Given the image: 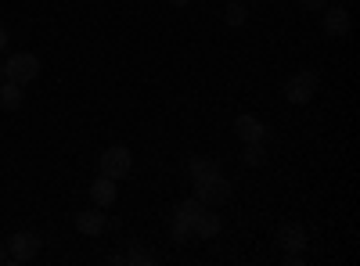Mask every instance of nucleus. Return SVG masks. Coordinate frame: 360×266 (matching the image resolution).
I'll return each mask as SVG.
<instances>
[{
	"mask_svg": "<svg viewBox=\"0 0 360 266\" xmlns=\"http://www.w3.org/2000/svg\"><path fill=\"white\" fill-rule=\"evenodd\" d=\"M249 22V8L242 4V0H231V4L224 8V25L238 29V25H245Z\"/></svg>",
	"mask_w": 360,
	"mask_h": 266,
	"instance_id": "2eb2a0df",
	"label": "nucleus"
},
{
	"mask_svg": "<svg viewBox=\"0 0 360 266\" xmlns=\"http://www.w3.org/2000/svg\"><path fill=\"white\" fill-rule=\"evenodd\" d=\"M166 4H173V8H188L191 0H166Z\"/></svg>",
	"mask_w": 360,
	"mask_h": 266,
	"instance_id": "4be33fe9",
	"label": "nucleus"
},
{
	"mask_svg": "<svg viewBox=\"0 0 360 266\" xmlns=\"http://www.w3.org/2000/svg\"><path fill=\"white\" fill-rule=\"evenodd\" d=\"M40 234H33V230H18L15 238H11V252H8V259L11 262H29V259H37V252H40Z\"/></svg>",
	"mask_w": 360,
	"mask_h": 266,
	"instance_id": "39448f33",
	"label": "nucleus"
},
{
	"mask_svg": "<svg viewBox=\"0 0 360 266\" xmlns=\"http://www.w3.org/2000/svg\"><path fill=\"white\" fill-rule=\"evenodd\" d=\"M278 241H281L285 252H303V248H307V230H303V223H281V227H278Z\"/></svg>",
	"mask_w": 360,
	"mask_h": 266,
	"instance_id": "1a4fd4ad",
	"label": "nucleus"
},
{
	"mask_svg": "<svg viewBox=\"0 0 360 266\" xmlns=\"http://www.w3.org/2000/svg\"><path fill=\"white\" fill-rule=\"evenodd\" d=\"M285 262L288 266H303V255H299V252H285Z\"/></svg>",
	"mask_w": 360,
	"mask_h": 266,
	"instance_id": "aec40b11",
	"label": "nucleus"
},
{
	"mask_svg": "<svg viewBox=\"0 0 360 266\" xmlns=\"http://www.w3.org/2000/svg\"><path fill=\"white\" fill-rule=\"evenodd\" d=\"M105 227H108V220H105V213L98 209H79L76 213V230L79 234H86V238H98V234H105Z\"/></svg>",
	"mask_w": 360,
	"mask_h": 266,
	"instance_id": "6e6552de",
	"label": "nucleus"
},
{
	"mask_svg": "<svg viewBox=\"0 0 360 266\" xmlns=\"http://www.w3.org/2000/svg\"><path fill=\"white\" fill-rule=\"evenodd\" d=\"M40 76V58L37 54H29V51H18L8 58V65H4V79L25 86V83H33Z\"/></svg>",
	"mask_w": 360,
	"mask_h": 266,
	"instance_id": "f03ea898",
	"label": "nucleus"
},
{
	"mask_svg": "<svg viewBox=\"0 0 360 266\" xmlns=\"http://www.w3.org/2000/svg\"><path fill=\"white\" fill-rule=\"evenodd\" d=\"M0 108H8V112H18L22 108V86L4 79L0 83Z\"/></svg>",
	"mask_w": 360,
	"mask_h": 266,
	"instance_id": "f8f14e48",
	"label": "nucleus"
},
{
	"mask_svg": "<svg viewBox=\"0 0 360 266\" xmlns=\"http://www.w3.org/2000/svg\"><path fill=\"white\" fill-rule=\"evenodd\" d=\"M220 216L217 213H209V205H205V209L191 220V234H195V238H202V241H209V238H217V234H220Z\"/></svg>",
	"mask_w": 360,
	"mask_h": 266,
	"instance_id": "9d476101",
	"label": "nucleus"
},
{
	"mask_svg": "<svg viewBox=\"0 0 360 266\" xmlns=\"http://www.w3.org/2000/svg\"><path fill=\"white\" fill-rule=\"evenodd\" d=\"M0 83H4V65H0Z\"/></svg>",
	"mask_w": 360,
	"mask_h": 266,
	"instance_id": "5701e85b",
	"label": "nucleus"
},
{
	"mask_svg": "<svg viewBox=\"0 0 360 266\" xmlns=\"http://www.w3.org/2000/svg\"><path fill=\"white\" fill-rule=\"evenodd\" d=\"M231 180L224 173H213V176H205V180H195V198L202 205H209V209H217V205H224L231 198Z\"/></svg>",
	"mask_w": 360,
	"mask_h": 266,
	"instance_id": "f257e3e1",
	"label": "nucleus"
},
{
	"mask_svg": "<svg viewBox=\"0 0 360 266\" xmlns=\"http://www.w3.org/2000/svg\"><path fill=\"white\" fill-rule=\"evenodd\" d=\"M115 198H119V187H115V180L101 173L98 180L90 184V201H94L98 209H112V205H115Z\"/></svg>",
	"mask_w": 360,
	"mask_h": 266,
	"instance_id": "0eeeda50",
	"label": "nucleus"
},
{
	"mask_svg": "<svg viewBox=\"0 0 360 266\" xmlns=\"http://www.w3.org/2000/svg\"><path fill=\"white\" fill-rule=\"evenodd\" d=\"M123 259H127L130 266H152V262H155V255L148 252V248H141V245H134V248H130Z\"/></svg>",
	"mask_w": 360,
	"mask_h": 266,
	"instance_id": "f3484780",
	"label": "nucleus"
},
{
	"mask_svg": "<svg viewBox=\"0 0 360 266\" xmlns=\"http://www.w3.org/2000/svg\"><path fill=\"white\" fill-rule=\"evenodd\" d=\"M285 98H288L292 105H310V101L317 98V76H314V72H295V76H288Z\"/></svg>",
	"mask_w": 360,
	"mask_h": 266,
	"instance_id": "20e7f679",
	"label": "nucleus"
},
{
	"mask_svg": "<svg viewBox=\"0 0 360 266\" xmlns=\"http://www.w3.org/2000/svg\"><path fill=\"white\" fill-rule=\"evenodd\" d=\"M4 259H8V255H4V248H0V262H4Z\"/></svg>",
	"mask_w": 360,
	"mask_h": 266,
	"instance_id": "b1692460",
	"label": "nucleus"
},
{
	"mask_svg": "<svg viewBox=\"0 0 360 266\" xmlns=\"http://www.w3.org/2000/svg\"><path fill=\"white\" fill-rule=\"evenodd\" d=\"M8 44H11V36H8V29H4V25H0V51H4Z\"/></svg>",
	"mask_w": 360,
	"mask_h": 266,
	"instance_id": "412c9836",
	"label": "nucleus"
},
{
	"mask_svg": "<svg viewBox=\"0 0 360 266\" xmlns=\"http://www.w3.org/2000/svg\"><path fill=\"white\" fill-rule=\"evenodd\" d=\"M188 238H195V234H191V223H180V220H173V241H176V245H184Z\"/></svg>",
	"mask_w": 360,
	"mask_h": 266,
	"instance_id": "a211bd4d",
	"label": "nucleus"
},
{
	"mask_svg": "<svg viewBox=\"0 0 360 266\" xmlns=\"http://www.w3.org/2000/svg\"><path fill=\"white\" fill-rule=\"evenodd\" d=\"M98 166H101L105 176H112V180H123V176L134 169V155H130V147L115 144V147H108V152H101Z\"/></svg>",
	"mask_w": 360,
	"mask_h": 266,
	"instance_id": "7ed1b4c3",
	"label": "nucleus"
},
{
	"mask_svg": "<svg viewBox=\"0 0 360 266\" xmlns=\"http://www.w3.org/2000/svg\"><path fill=\"white\" fill-rule=\"evenodd\" d=\"M242 162H245V166H252V169L266 162V147H263V140H256V144H245V147H242Z\"/></svg>",
	"mask_w": 360,
	"mask_h": 266,
	"instance_id": "dca6fc26",
	"label": "nucleus"
},
{
	"mask_svg": "<svg viewBox=\"0 0 360 266\" xmlns=\"http://www.w3.org/2000/svg\"><path fill=\"white\" fill-rule=\"evenodd\" d=\"M234 133L242 137V144H256V140L266 137V126L256 119V115H238V119H234Z\"/></svg>",
	"mask_w": 360,
	"mask_h": 266,
	"instance_id": "9b49d317",
	"label": "nucleus"
},
{
	"mask_svg": "<svg viewBox=\"0 0 360 266\" xmlns=\"http://www.w3.org/2000/svg\"><path fill=\"white\" fill-rule=\"evenodd\" d=\"M349 11L346 8H324V33L332 40H346L349 36Z\"/></svg>",
	"mask_w": 360,
	"mask_h": 266,
	"instance_id": "423d86ee",
	"label": "nucleus"
},
{
	"mask_svg": "<svg viewBox=\"0 0 360 266\" xmlns=\"http://www.w3.org/2000/svg\"><path fill=\"white\" fill-rule=\"evenodd\" d=\"M202 209H205V205H202L198 198H184V201H176V205H173V220H180V223H191Z\"/></svg>",
	"mask_w": 360,
	"mask_h": 266,
	"instance_id": "4468645a",
	"label": "nucleus"
},
{
	"mask_svg": "<svg viewBox=\"0 0 360 266\" xmlns=\"http://www.w3.org/2000/svg\"><path fill=\"white\" fill-rule=\"evenodd\" d=\"M299 4H303L307 11H324V8H328V0H299Z\"/></svg>",
	"mask_w": 360,
	"mask_h": 266,
	"instance_id": "6ab92c4d",
	"label": "nucleus"
},
{
	"mask_svg": "<svg viewBox=\"0 0 360 266\" xmlns=\"http://www.w3.org/2000/svg\"><path fill=\"white\" fill-rule=\"evenodd\" d=\"M188 173H191V180H205V176H213V173H220V166L209 159V155H195L191 162H188Z\"/></svg>",
	"mask_w": 360,
	"mask_h": 266,
	"instance_id": "ddd939ff",
	"label": "nucleus"
}]
</instances>
